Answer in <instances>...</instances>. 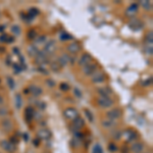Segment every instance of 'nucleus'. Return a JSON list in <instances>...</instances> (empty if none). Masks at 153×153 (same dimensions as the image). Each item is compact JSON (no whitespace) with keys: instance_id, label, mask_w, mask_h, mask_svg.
Instances as JSON below:
<instances>
[{"instance_id":"a19ab883","label":"nucleus","mask_w":153,"mask_h":153,"mask_svg":"<svg viewBox=\"0 0 153 153\" xmlns=\"http://www.w3.org/2000/svg\"><path fill=\"white\" fill-rule=\"evenodd\" d=\"M46 84H47L49 87H54L55 86V82L53 81V80H51V79H48V80H46Z\"/></svg>"},{"instance_id":"f3484780","label":"nucleus","mask_w":153,"mask_h":153,"mask_svg":"<svg viewBox=\"0 0 153 153\" xmlns=\"http://www.w3.org/2000/svg\"><path fill=\"white\" fill-rule=\"evenodd\" d=\"M28 89H29V92L32 93L35 97H38L40 95H42V93H43V89L37 85H31Z\"/></svg>"},{"instance_id":"473e14b6","label":"nucleus","mask_w":153,"mask_h":153,"mask_svg":"<svg viewBox=\"0 0 153 153\" xmlns=\"http://www.w3.org/2000/svg\"><path fill=\"white\" fill-rule=\"evenodd\" d=\"M84 112H85L86 116H87V119H89L90 123H92V121H94V116H93V113H92V112H91L89 109H85V110H84Z\"/></svg>"},{"instance_id":"9d476101","label":"nucleus","mask_w":153,"mask_h":153,"mask_svg":"<svg viewBox=\"0 0 153 153\" xmlns=\"http://www.w3.org/2000/svg\"><path fill=\"white\" fill-rule=\"evenodd\" d=\"M84 126H85V121H84V119H82L81 116H78L76 119L73 121L72 127L74 128V132H78V131L81 130L82 128H84Z\"/></svg>"},{"instance_id":"5fc2aeb1","label":"nucleus","mask_w":153,"mask_h":153,"mask_svg":"<svg viewBox=\"0 0 153 153\" xmlns=\"http://www.w3.org/2000/svg\"><path fill=\"white\" fill-rule=\"evenodd\" d=\"M24 93H25V94H29V93H30V92H29V89H28V88L24 90Z\"/></svg>"},{"instance_id":"72a5a7b5","label":"nucleus","mask_w":153,"mask_h":153,"mask_svg":"<svg viewBox=\"0 0 153 153\" xmlns=\"http://www.w3.org/2000/svg\"><path fill=\"white\" fill-rule=\"evenodd\" d=\"M93 153H103L100 144H95L94 148H93Z\"/></svg>"},{"instance_id":"4d7b16f0","label":"nucleus","mask_w":153,"mask_h":153,"mask_svg":"<svg viewBox=\"0 0 153 153\" xmlns=\"http://www.w3.org/2000/svg\"><path fill=\"white\" fill-rule=\"evenodd\" d=\"M24 137H25V141H28V135H24Z\"/></svg>"},{"instance_id":"e433bc0d","label":"nucleus","mask_w":153,"mask_h":153,"mask_svg":"<svg viewBox=\"0 0 153 153\" xmlns=\"http://www.w3.org/2000/svg\"><path fill=\"white\" fill-rule=\"evenodd\" d=\"M6 80H7L8 87H9L10 89H13V88H14V81H13V79L12 78H10V77H7L6 78Z\"/></svg>"},{"instance_id":"864d4df0","label":"nucleus","mask_w":153,"mask_h":153,"mask_svg":"<svg viewBox=\"0 0 153 153\" xmlns=\"http://www.w3.org/2000/svg\"><path fill=\"white\" fill-rule=\"evenodd\" d=\"M3 103V97L0 95V106H1V104Z\"/></svg>"},{"instance_id":"c03bdc74","label":"nucleus","mask_w":153,"mask_h":153,"mask_svg":"<svg viewBox=\"0 0 153 153\" xmlns=\"http://www.w3.org/2000/svg\"><path fill=\"white\" fill-rule=\"evenodd\" d=\"M151 83H152V78H150V79L146 80V81L144 82L142 85H143V86H148V85H151Z\"/></svg>"},{"instance_id":"ddd939ff","label":"nucleus","mask_w":153,"mask_h":153,"mask_svg":"<svg viewBox=\"0 0 153 153\" xmlns=\"http://www.w3.org/2000/svg\"><path fill=\"white\" fill-rule=\"evenodd\" d=\"M97 70V64L95 63H89L86 66L83 68V73L86 75V76H92Z\"/></svg>"},{"instance_id":"393cba45","label":"nucleus","mask_w":153,"mask_h":153,"mask_svg":"<svg viewBox=\"0 0 153 153\" xmlns=\"http://www.w3.org/2000/svg\"><path fill=\"white\" fill-rule=\"evenodd\" d=\"M110 136L112 137L113 140H119L121 138V136H123V132L119 130H113L110 132Z\"/></svg>"},{"instance_id":"7ed1b4c3","label":"nucleus","mask_w":153,"mask_h":153,"mask_svg":"<svg viewBox=\"0 0 153 153\" xmlns=\"http://www.w3.org/2000/svg\"><path fill=\"white\" fill-rule=\"evenodd\" d=\"M121 115H123V111H121L119 108H112V109L108 110L106 112V116L108 119H111V121H116V119H121Z\"/></svg>"},{"instance_id":"6ab92c4d","label":"nucleus","mask_w":153,"mask_h":153,"mask_svg":"<svg viewBox=\"0 0 153 153\" xmlns=\"http://www.w3.org/2000/svg\"><path fill=\"white\" fill-rule=\"evenodd\" d=\"M138 8L139 7H138V4L137 3L131 4V5L128 7V9L126 10V14L129 15V17H134V15L138 12Z\"/></svg>"},{"instance_id":"c9c22d12","label":"nucleus","mask_w":153,"mask_h":153,"mask_svg":"<svg viewBox=\"0 0 153 153\" xmlns=\"http://www.w3.org/2000/svg\"><path fill=\"white\" fill-rule=\"evenodd\" d=\"M45 40H46L45 35H41V36L36 37V38H35V41H36V43H38V44L44 43V42H45Z\"/></svg>"},{"instance_id":"ea45409f","label":"nucleus","mask_w":153,"mask_h":153,"mask_svg":"<svg viewBox=\"0 0 153 153\" xmlns=\"http://www.w3.org/2000/svg\"><path fill=\"white\" fill-rule=\"evenodd\" d=\"M36 105L38 106L40 109H43V110H44V109L46 108V103H45V102L39 101V102H37V103H36Z\"/></svg>"},{"instance_id":"6e6552de","label":"nucleus","mask_w":153,"mask_h":153,"mask_svg":"<svg viewBox=\"0 0 153 153\" xmlns=\"http://www.w3.org/2000/svg\"><path fill=\"white\" fill-rule=\"evenodd\" d=\"M0 145H1V147L8 153H13V152H15V150H17V146H15L14 144H12L10 141L4 140L0 143Z\"/></svg>"},{"instance_id":"aec40b11","label":"nucleus","mask_w":153,"mask_h":153,"mask_svg":"<svg viewBox=\"0 0 153 153\" xmlns=\"http://www.w3.org/2000/svg\"><path fill=\"white\" fill-rule=\"evenodd\" d=\"M98 94L100 95L101 97H110V95L112 94V90L108 87H104V88H98Z\"/></svg>"},{"instance_id":"412c9836","label":"nucleus","mask_w":153,"mask_h":153,"mask_svg":"<svg viewBox=\"0 0 153 153\" xmlns=\"http://www.w3.org/2000/svg\"><path fill=\"white\" fill-rule=\"evenodd\" d=\"M57 62L60 64L61 68H63V66H65L66 64L70 62V56L64 53V54H62L61 56H59L58 58H57Z\"/></svg>"},{"instance_id":"7c9ffc66","label":"nucleus","mask_w":153,"mask_h":153,"mask_svg":"<svg viewBox=\"0 0 153 153\" xmlns=\"http://www.w3.org/2000/svg\"><path fill=\"white\" fill-rule=\"evenodd\" d=\"M9 113V110L5 106H0V116H6Z\"/></svg>"},{"instance_id":"f03ea898","label":"nucleus","mask_w":153,"mask_h":153,"mask_svg":"<svg viewBox=\"0 0 153 153\" xmlns=\"http://www.w3.org/2000/svg\"><path fill=\"white\" fill-rule=\"evenodd\" d=\"M97 104L100 106L101 108H109L111 106H113L114 101L112 100L110 97H99L97 99Z\"/></svg>"},{"instance_id":"2f4dec72","label":"nucleus","mask_w":153,"mask_h":153,"mask_svg":"<svg viewBox=\"0 0 153 153\" xmlns=\"http://www.w3.org/2000/svg\"><path fill=\"white\" fill-rule=\"evenodd\" d=\"M145 42L150 45H152V42H153V35L152 32H148L147 35H146V38H145Z\"/></svg>"},{"instance_id":"bb28decb","label":"nucleus","mask_w":153,"mask_h":153,"mask_svg":"<svg viewBox=\"0 0 153 153\" xmlns=\"http://www.w3.org/2000/svg\"><path fill=\"white\" fill-rule=\"evenodd\" d=\"M10 31H11V33L13 35H15V36H19L22 33V30L21 28H19L17 25H13L11 26V28H10Z\"/></svg>"},{"instance_id":"49530a36","label":"nucleus","mask_w":153,"mask_h":153,"mask_svg":"<svg viewBox=\"0 0 153 153\" xmlns=\"http://www.w3.org/2000/svg\"><path fill=\"white\" fill-rule=\"evenodd\" d=\"M39 70H40V72H41V73H44V74H45V75H48V72L45 70V68H44V65H40V66H39Z\"/></svg>"},{"instance_id":"39448f33","label":"nucleus","mask_w":153,"mask_h":153,"mask_svg":"<svg viewBox=\"0 0 153 153\" xmlns=\"http://www.w3.org/2000/svg\"><path fill=\"white\" fill-rule=\"evenodd\" d=\"M105 80H106L105 75L101 72H95L94 74L91 76V81H92V83H94V84L104 83Z\"/></svg>"},{"instance_id":"4468645a","label":"nucleus","mask_w":153,"mask_h":153,"mask_svg":"<svg viewBox=\"0 0 153 153\" xmlns=\"http://www.w3.org/2000/svg\"><path fill=\"white\" fill-rule=\"evenodd\" d=\"M34 113H35V109L33 106H28L25 109V119L28 123H31L34 119Z\"/></svg>"},{"instance_id":"f257e3e1","label":"nucleus","mask_w":153,"mask_h":153,"mask_svg":"<svg viewBox=\"0 0 153 153\" xmlns=\"http://www.w3.org/2000/svg\"><path fill=\"white\" fill-rule=\"evenodd\" d=\"M63 116L68 121H74L79 116V111L74 107H68L63 110Z\"/></svg>"},{"instance_id":"8fccbe9b","label":"nucleus","mask_w":153,"mask_h":153,"mask_svg":"<svg viewBox=\"0 0 153 153\" xmlns=\"http://www.w3.org/2000/svg\"><path fill=\"white\" fill-rule=\"evenodd\" d=\"M13 53L14 54H19V49L17 47H14L13 48Z\"/></svg>"},{"instance_id":"4c0bfd02","label":"nucleus","mask_w":153,"mask_h":153,"mask_svg":"<svg viewBox=\"0 0 153 153\" xmlns=\"http://www.w3.org/2000/svg\"><path fill=\"white\" fill-rule=\"evenodd\" d=\"M8 35H6V34H2L1 36H0V42H3V43H7V40H8Z\"/></svg>"},{"instance_id":"0eeeda50","label":"nucleus","mask_w":153,"mask_h":153,"mask_svg":"<svg viewBox=\"0 0 153 153\" xmlns=\"http://www.w3.org/2000/svg\"><path fill=\"white\" fill-rule=\"evenodd\" d=\"M57 45L56 42L54 40H51V41H48L45 43V46H44V52L48 53V54H52L56 51Z\"/></svg>"},{"instance_id":"09e8293b","label":"nucleus","mask_w":153,"mask_h":153,"mask_svg":"<svg viewBox=\"0 0 153 153\" xmlns=\"http://www.w3.org/2000/svg\"><path fill=\"white\" fill-rule=\"evenodd\" d=\"M33 144H34L35 146H39V144H40V140H39L38 138H37V139H35V140L33 141Z\"/></svg>"},{"instance_id":"79ce46f5","label":"nucleus","mask_w":153,"mask_h":153,"mask_svg":"<svg viewBox=\"0 0 153 153\" xmlns=\"http://www.w3.org/2000/svg\"><path fill=\"white\" fill-rule=\"evenodd\" d=\"M74 94L76 95L78 98H81V97H82V92L79 89H77V88H75V89H74Z\"/></svg>"},{"instance_id":"1a4fd4ad","label":"nucleus","mask_w":153,"mask_h":153,"mask_svg":"<svg viewBox=\"0 0 153 153\" xmlns=\"http://www.w3.org/2000/svg\"><path fill=\"white\" fill-rule=\"evenodd\" d=\"M51 136H52V134H51V132L48 130V129H41V130H39L38 132H37V137H38V139L40 141L49 140L51 138Z\"/></svg>"},{"instance_id":"2eb2a0df","label":"nucleus","mask_w":153,"mask_h":153,"mask_svg":"<svg viewBox=\"0 0 153 153\" xmlns=\"http://www.w3.org/2000/svg\"><path fill=\"white\" fill-rule=\"evenodd\" d=\"M1 129L5 133H8L12 130V121L9 119H4L1 121Z\"/></svg>"},{"instance_id":"f8f14e48","label":"nucleus","mask_w":153,"mask_h":153,"mask_svg":"<svg viewBox=\"0 0 153 153\" xmlns=\"http://www.w3.org/2000/svg\"><path fill=\"white\" fill-rule=\"evenodd\" d=\"M92 59H93L92 56H91L89 53H84L81 56V58L79 59V65L81 66V68H84V66H86L87 64L91 63Z\"/></svg>"},{"instance_id":"20e7f679","label":"nucleus","mask_w":153,"mask_h":153,"mask_svg":"<svg viewBox=\"0 0 153 153\" xmlns=\"http://www.w3.org/2000/svg\"><path fill=\"white\" fill-rule=\"evenodd\" d=\"M123 135L125 136L126 141H127L128 143L129 142H133V141H135L138 139V134H137L136 131L133 130V129H128V130H126Z\"/></svg>"},{"instance_id":"37998d69","label":"nucleus","mask_w":153,"mask_h":153,"mask_svg":"<svg viewBox=\"0 0 153 153\" xmlns=\"http://www.w3.org/2000/svg\"><path fill=\"white\" fill-rule=\"evenodd\" d=\"M13 68L15 70V72H21V70H22L21 65H19V64H17V63H14V64H13Z\"/></svg>"},{"instance_id":"c85d7f7f","label":"nucleus","mask_w":153,"mask_h":153,"mask_svg":"<svg viewBox=\"0 0 153 153\" xmlns=\"http://www.w3.org/2000/svg\"><path fill=\"white\" fill-rule=\"evenodd\" d=\"M22 105H23V100H22L21 95L17 94L15 95V107H17V109H19V108L22 107Z\"/></svg>"},{"instance_id":"13d9d810","label":"nucleus","mask_w":153,"mask_h":153,"mask_svg":"<svg viewBox=\"0 0 153 153\" xmlns=\"http://www.w3.org/2000/svg\"><path fill=\"white\" fill-rule=\"evenodd\" d=\"M44 153H50V152H44Z\"/></svg>"},{"instance_id":"de8ad7c7","label":"nucleus","mask_w":153,"mask_h":153,"mask_svg":"<svg viewBox=\"0 0 153 153\" xmlns=\"http://www.w3.org/2000/svg\"><path fill=\"white\" fill-rule=\"evenodd\" d=\"M146 50H148L147 51V54L152 55V46H148V47L146 48Z\"/></svg>"},{"instance_id":"a18cd8bd","label":"nucleus","mask_w":153,"mask_h":153,"mask_svg":"<svg viewBox=\"0 0 153 153\" xmlns=\"http://www.w3.org/2000/svg\"><path fill=\"white\" fill-rule=\"evenodd\" d=\"M60 38L62 39V40H65V39H72V36H70L68 34H61V36H60Z\"/></svg>"},{"instance_id":"4be33fe9","label":"nucleus","mask_w":153,"mask_h":153,"mask_svg":"<svg viewBox=\"0 0 153 153\" xmlns=\"http://www.w3.org/2000/svg\"><path fill=\"white\" fill-rule=\"evenodd\" d=\"M101 126H102L103 128L109 129V130H110V129L114 128L115 126H116V123H115V121H111V119H103V121H102Z\"/></svg>"},{"instance_id":"bf43d9fd","label":"nucleus","mask_w":153,"mask_h":153,"mask_svg":"<svg viewBox=\"0 0 153 153\" xmlns=\"http://www.w3.org/2000/svg\"><path fill=\"white\" fill-rule=\"evenodd\" d=\"M0 83H1V81H0Z\"/></svg>"},{"instance_id":"5701e85b","label":"nucleus","mask_w":153,"mask_h":153,"mask_svg":"<svg viewBox=\"0 0 153 153\" xmlns=\"http://www.w3.org/2000/svg\"><path fill=\"white\" fill-rule=\"evenodd\" d=\"M28 53L32 57H36V55L39 53V50L37 48V46H35V44H32V45H30L28 47Z\"/></svg>"},{"instance_id":"9b49d317","label":"nucleus","mask_w":153,"mask_h":153,"mask_svg":"<svg viewBox=\"0 0 153 153\" xmlns=\"http://www.w3.org/2000/svg\"><path fill=\"white\" fill-rule=\"evenodd\" d=\"M129 26H130L131 29L137 31V30H140V29L143 28V23H142L140 19H136V17H132L131 21L129 22Z\"/></svg>"},{"instance_id":"3c124183","label":"nucleus","mask_w":153,"mask_h":153,"mask_svg":"<svg viewBox=\"0 0 153 153\" xmlns=\"http://www.w3.org/2000/svg\"><path fill=\"white\" fill-rule=\"evenodd\" d=\"M121 153H130V150L127 147H124V149L121 150Z\"/></svg>"},{"instance_id":"c756f323","label":"nucleus","mask_w":153,"mask_h":153,"mask_svg":"<svg viewBox=\"0 0 153 153\" xmlns=\"http://www.w3.org/2000/svg\"><path fill=\"white\" fill-rule=\"evenodd\" d=\"M27 37H28L29 39H31V40H35V38L37 37L36 30H35V29H31V30L28 32V34H27Z\"/></svg>"},{"instance_id":"603ef678","label":"nucleus","mask_w":153,"mask_h":153,"mask_svg":"<svg viewBox=\"0 0 153 153\" xmlns=\"http://www.w3.org/2000/svg\"><path fill=\"white\" fill-rule=\"evenodd\" d=\"M13 41H14V38H13V37H8L7 43H12Z\"/></svg>"},{"instance_id":"6e6d98bb","label":"nucleus","mask_w":153,"mask_h":153,"mask_svg":"<svg viewBox=\"0 0 153 153\" xmlns=\"http://www.w3.org/2000/svg\"><path fill=\"white\" fill-rule=\"evenodd\" d=\"M4 29H5V27H0V32H2V31H4Z\"/></svg>"},{"instance_id":"f704fd0d","label":"nucleus","mask_w":153,"mask_h":153,"mask_svg":"<svg viewBox=\"0 0 153 153\" xmlns=\"http://www.w3.org/2000/svg\"><path fill=\"white\" fill-rule=\"evenodd\" d=\"M59 89L62 91V92H66V91L70 90V85L68 83H61L59 85Z\"/></svg>"},{"instance_id":"a878e982","label":"nucleus","mask_w":153,"mask_h":153,"mask_svg":"<svg viewBox=\"0 0 153 153\" xmlns=\"http://www.w3.org/2000/svg\"><path fill=\"white\" fill-rule=\"evenodd\" d=\"M140 4H141V6L145 10H151L152 4H151V2H150V1H147V0H143V1L140 2Z\"/></svg>"},{"instance_id":"cd10ccee","label":"nucleus","mask_w":153,"mask_h":153,"mask_svg":"<svg viewBox=\"0 0 153 153\" xmlns=\"http://www.w3.org/2000/svg\"><path fill=\"white\" fill-rule=\"evenodd\" d=\"M60 64L56 61H52V62H50V68L51 70H53V72H59V70H60Z\"/></svg>"},{"instance_id":"58836bf2","label":"nucleus","mask_w":153,"mask_h":153,"mask_svg":"<svg viewBox=\"0 0 153 153\" xmlns=\"http://www.w3.org/2000/svg\"><path fill=\"white\" fill-rule=\"evenodd\" d=\"M108 149H109L111 152H114V151H116L117 150V146L115 145L114 143H110L109 145H108Z\"/></svg>"},{"instance_id":"dca6fc26","label":"nucleus","mask_w":153,"mask_h":153,"mask_svg":"<svg viewBox=\"0 0 153 153\" xmlns=\"http://www.w3.org/2000/svg\"><path fill=\"white\" fill-rule=\"evenodd\" d=\"M144 149V144L141 143V142H135V143L132 144L131 146L130 151L133 153H141Z\"/></svg>"},{"instance_id":"b1692460","label":"nucleus","mask_w":153,"mask_h":153,"mask_svg":"<svg viewBox=\"0 0 153 153\" xmlns=\"http://www.w3.org/2000/svg\"><path fill=\"white\" fill-rule=\"evenodd\" d=\"M40 13L39 11V9L37 7H31L30 9H29V11H28V17H30L31 19H34L35 17H37Z\"/></svg>"},{"instance_id":"423d86ee","label":"nucleus","mask_w":153,"mask_h":153,"mask_svg":"<svg viewBox=\"0 0 153 153\" xmlns=\"http://www.w3.org/2000/svg\"><path fill=\"white\" fill-rule=\"evenodd\" d=\"M35 62L38 65H44L45 63L48 62V57L44 51H39V53L35 57Z\"/></svg>"},{"instance_id":"a211bd4d","label":"nucleus","mask_w":153,"mask_h":153,"mask_svg":"<svg viewBox=\"0 0 153 153\" xmlns=\"http://www.w3.org/2000/svg\"><path fill=\"white\" fill-rule=\"evenodd\" d=\"M80 50H81V45L79 42H73L68 46V51L72 54H76Z\"/></svg>"}]
</instances>
